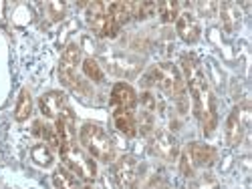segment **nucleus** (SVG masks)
I'll return each instance as SVG.
<instances>
[{
    "label": "nucleus",
    "instance_id": "obj_1",
    "mask_svg": "<svg viewBox=\"0 0 252 189\" xmlns=\"http://www.w3.org/2000/svg\"><path fill=\"white\" fill-rule=\"evenodd\" d=\"M182 65H184L186 82H188L190 93H192L196 117L202 121L204 133L210 135L214 131V127H216V105H214L212 93H210L204 69H202V65H200V60H198L196 54H184L182 56Z\"/></svg>",
    "mask_w": 252,
    "mask_h": 189
},
{
    "label": "nucleus",
    "instance_id": "obj_2",
    "mask_svg": "<svg viewBox=\"0 0 252 189\" xmlns=\"http://www.w3.org/2000/svg\"><path fill=\"white\" fill-rule=\"evenodd\" d=\"M145 87H154L165 97H170L180 105V109L186 111V85L180 71L172 65V62H159L154 69L148 71V75L143 77Z\"/></svg>",
    "mask_w": 252,
    "mask_h": 189
},
{
    "label": "nucleus",
    "instance_id": "obj_3",
    "mask_svg": "<svg viewBox=\"0 0 252 189\" xmlns=\"http://www.w3.org/2000/svg\"><path fill=\"white\" fill-rule=\"evenodd\" d=\"M81 60V49L77 45H69L61 54L59 60V79L65 87H69L71 91H75L77 95H91V89L87 85V81H83L81 77H77V67Z\"/></svg>",
    "mask_w": 252,
    "mask_h": 189
},
{
    "label": "nucleus",
    "instance_id": "obj_4",
    "mask_svg": "<svg viewBox=\"0 0 252 189\" xmlns=\"http://www.w3.org/2000/svg\"><path fill=\"white\" fill-rule=\"evenodd\" d=\"M79 137H81L83 147H85V149H87L93 157H97V159H101V161H105V163H109V161L115 159V145H113L111 137L105 133V131L99 127V125H95V123H85V125L81 127Z\"/></svg>",
    "mask_w": 252,
    "mask_h": 189
},
{
    "label": "nucleus",
    "instance_id": "obj_5",
    "mask_svg": "<svg viewBox=\"0 0 252 189\" xmlns=\"http://www.w3.org/2000/svg\"><path fill=\"white\" fill-rule=\"evenodd\" d=\"M59 151H61V157H63V161H65L67 169H69L71 173H75L77 177L85 179V181H93V179H95L97 169H95L93 159L83 153L73 141L63 143Z\"/></svg>",
    "mask_w": 252,
    "mask_h": 189
},
{
    "label": "nucleus",
    "instance_id": "obj_6",
    "mask_svg": "<svg viewBox=\"0 0 252 189\" xmlns=\"http://www.w3.org/2000/svg\"><path fill=\"white\" fill-rule=\"evenodd\" d=\"M216 161V151L204 143H190L182 155V173L192 175L196 169L210 167Z\"/></svg>",
    "mask_w": 252,
    "mask_h": 189
},
{
    "label": "nucleus",
    "instance_id": "obj_7",
    "mask_svg": "<svg viewBox=\"0 0 252 189\" xmlns=\"http://www.w3.org/2000/svg\"><path fill=\"white\" fill-rule=\"evenodd\" d=\"M139 165L131 155H123L111 169V175L121 189H137V179H139Z\"/></svg>",
    "mask_w": 252,
    "mask_h": 189
},
{
    "label": "nucleus",
    "instance_id": "obj_8",
    "mask_svg": "<svg viewBox=\"0 0 252 189\" xmlns=\"http://www.w3.org/2000/svg\"><path fill=\"white\" fill-rule=\"evenodd\" d=\"M248 123H250V111L248 107H236L228 117V123H226V143L230 147H236L246 129H248Z\"/></svg>",
    "mask_w": 252,
    "mask_h": 189
},
{
    "label": "nucleus",
    "instance_id": "obj_9",
    "mask_svg": "<svg viewBox=\"0 0 252 189\" xmlns=\"http://www.w3.org/2000/svg\"><path fill=\"white\" fill-rule=\"evenodd\" d=\"M150 149L156 157L167 161V163H174L178 159V141L172 133H167V131H158L152 141H150Z\"/></svg>",
    "mask_w": 252,
    "mask_h": 189
},
{
    "label": "nucleus",
    "instance_id": "obj_10",
    "mask_svg": "<svg viewBox=\"0 0 252 189\" xmlns=\"http://www.w3.org/2000/svg\"><path fill=\"white\" fill-rule=\"evenodd\" d=\"M109 105H111L113 115H117V113H133L135 105H137V95L127 82H117V85L113 87V91H111Z\"/></svg>",
    "mask_w": 252,
    "mask_h": 189
},
{
    "label": "nucleus",
    "instance_id": "obj_11",
    "mask_svg": "<svg viewBox=\"0 0 252 189\" xmlns=\"http://www.w3.org/2000/svg\"><path fill=\"white\" fill-rule=\"evenodd\" d=\"M131 18V2H111L107 4V25L103 36H115L119 28Z\"/></svg>",
    "mask_w": 252,
    "mask_h": 189
},
{
    "label": "nucleus",
    "instance_id": "obj_12",
    "mask_svg": "<svg viewBox=\"0 0 252 189\" xmlns=\"http://www.w3.org/2000/svg\"><path fill=\"white\" fill-rule=\"evenodd\" d=\"M40 113H43L47 119H59V117H65L71 115L69 107H67V97L65 93L61 91H51L47 95L40 97Z\"/></svg>",
    "mask_w": 252,
    "mask_h": 189
},
{
    "label": "nucleus",
    "instance_id": "obj_13",
    "mask_svg": "<svg viewBox=\"0 0 252 189\" xmlns=\"http://www.w3.org/2000/svg\"><path fill=\"white\" fill-rule=\"evenodd\" d=\"M87 23L97 36H103L105 25H107V4L105 2H91L87 6Z\"/></svg>",
    "mask_w": 252,
    "mask_h": 189
},
{
    "label": "nucleus",
    "instance_id": "obj_14",
    "mask_svg": "<svg viewBox=\"0 0 252 189\" xmlns=\"http://www.w3.org/2000/svg\"><path fill=\"white\" fill-rule=\"evenodd\" d=\"M178 34L186 43H196L200 38V25L194 14L184 12L182 16H178Z\"/></svg>",
    "mask_w": 252,
    "mask_h": 189
},
{
    "label": "nucleus",
    "instance_id": "obj_15",
    "mask_svg": "<svg viewBox=\"0 0 252 189\" xmlns=\"http://www.w3.org/2000/svg\"><path fill=\"white\" fill-rule=\"evenodd\" d=\"M53 183L57 189H81L79 177H75L67 167H59L53 175Z\"/></svg>",
    "mask_w": 252,
    "mask_h": 189
},
{
    "label": "nucleus",
    "instance_id": "obj_16",
    "mask_svg": "<svg viewBox=\"0 0 252 189\" xmlns=\"http://www.w3.org/2000/svg\"><path fill=\"white\" fill-rule=\"evenodd\" d=\"M113 121H115V127L123 135L133 137L137 133V121H135L133 113H117V115H113Z\"/></svg>",
    "mask_w": 252,
    "mask_h": 189
},
{
    "label": "nucleus",
    "instance_id": "obj_17",
    "mask_svg": "<svg viewBox=\"0 0 252 189\" xmlns=\"http://www.w3.org/2000/svg\"><path fill=\"white\" fill-rule=\"evenodd\" d=\"M180 2L176 0H170V2H158V12H159V18L163 23H172L180 16Z\"/></svg>",
    "mask_w": 252,
    "mask_h": 189
},
{
    "label": "nucleus",
    "instance_id": "obj_18",
    "mask_svg": "<svg viewBox=\"0 0 252 189\" xmlns=\"http://www.w3.org/2000/svg\"><path fill=\"white\" fill-rule=\"evenodd\" d=\"M31 111H32V101H31V95H29V91H23V93H20V97H18L16 113H14L16 121H25V119H29V117H31Z\"/></svg>",
    "mask_w": 252,
    "mask_h": 189
},
{
    "label": "nucleus",
    "instance_id": "obj_19",
    "mask_svg": "<svg viewBox=\"0 0 252 189\" xmlns=\"http://www.w3.org/2000/svg\"><path fill=\"white\" fill-rule=\"evenodd\" d=\"M158 10L156 2H131V18H145Z\"/></svg>",
    "mask_w": 252,
    "mask_h": 189
},
{
    "label": "nucleus",
    "instance_id": "obj_20",
    "mask_svg": "<svg viewBox=\"0 0 252 189\" xmlns=\"http://www.w3.org/2000/svg\"><path fill=\"white\" fill-rule=\"evenodd\" d=\"M83 71H85V75L93 82H101L103 81V73H101V69H99L95 58H85V60H83Z\"/></svg>",
    "mask_w": 252,
    "mask_h": 189
},
{
    "label": "nucleus",
    "instance_id": "obj_21",
    "mask_svg": "<svg viewBox=\"0 0 252 189\" xmlns=\"http://www.w3.org/2000/svg\"><path fill=\"white\" fill-rule=\"evenodd\" d=\"M232 12H234L232 4H222V20H224V28L228 32L238 27V16H234Z\"/></svg>",
    "mask_w": 252,
    "mask_h": 189
},
{
    "label": "nucleus",
    "instance_id": "obj_22",
    "mask_svg": "<svg viewBox=\"0 0 252 189\" xmlns=\"http://www.w3.org/2000/svg\"><path fill=\"white\" fill-rule=\"evenodd\" d=\"M32 157L40 165H51V153H49V149H47L45 145H36L34 149H32Z\"/></svg>",
    "mask_w": 252,
    "mask_h": 189
},
{
    "label": "nucleus",
    "instance_id": "obj_23",
    "mask_svg": "<svg viewBox=\"0 0 252 189\" xmlns=\"http://www.w3.org/2000/svg\"><path fill=\"white\" fill-rule=\"evenodd\" d=\"M150 189H190V187H186L178 181H170V179H158L150 185Z\"/></svg>",
    "mask_w": 252,
    "mask_h": 189
},
{
    "label": "nucleus",
    "instance_id": "obj_24",
    "mask_svg": "<svg viewBox=\"0 0 252 189\" xmlns=\"http://www.w3.org/2000/svg\"><path fill=\"white\" fill-rule=\"evenodd\" d=\"M85 189H93V187H85Z\"/></svg>",
    "mask_w": 252,
    "mask_h": 189
}]
</instances>
